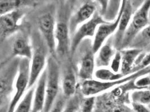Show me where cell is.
Segmentation results:
<instances>
[{"label":"cell","mask_w":150,"mask_h":112,"mask_svg":"<svg viewBox=\"0 0 150 112\" xmlns=\"http://www.w3.org/2000/svg\"><path fill=\"white\" fill-rule=\"evenodd\" d=\"M20 60V58L15 57L9 63L1 67L0 76L1 111L4 109L6 112H8L10 104V103H8V96L13 90Z\"/></svg>","instance_id":"cell-1"},{"label":"cell","mask_w":150,"mask_h":112,"mask_svg":"<svg viewBox=\"0 0 150 112\" xmlns=\"http://www.w3.org/2000/svg\"><path fill=\"white\" fill-rule=\"evenodd\" d=\"M142 76V72L138 71L135 73L127 75L123 78L115 81H103L92 78L82 81L81 85V91L84 97H95L110 89L115 88L117 86L125 84L131 80H136Z\"/></svg>","instance_id":"cell-2"},{"label":"cell","mask_w":150,"mask_h":112,"mask_svg":"<svg viewBox=\"0 0 150 112\" xmlns=\"http://www.w3.org/2000/svg\"><path fill=\"white\" fill-rule=\"evenodd\" d=\"M150 0H146L134 13L123 38L122 49L129 47L137 34L150 22Z\"/></svg>","instance_id":"cell-3"},{"label":"cell","mask_w":150,"mask_h":112,"mask_svg":"<svg viewBox=\"0 0 150 112\" xmlns=\"http://www.w3.org/2000/svg\"><path fill=\"white\" fill-rule=\"evenodd\" d=\"M46 96L43 112H49L59 96L60 84V70L55 59L48 58L46 66Z\"/></svg>","instance_id":"cell-4"},{"label":"cell","mask_w":150,"mask_h":112,"mask_svg":"<svg viewBox=\"0 0 150 112\" xmlns=\"http://www.w3.org/2000/svg\"><path fill=\"white\" fill-rule=\"evenodd\" d=\"M30 60L21 58L18 75L14 84V94L10 100L8 112H14L18 103L29 89Z\"/></svg>","instance_id":"cell-5"},{"label":"cell","mask_w":150,"mask_h":112,"mask_svg":"<svg viewBox=\"0 0 150 112\" xmlns=\"http://www.w3.org/2000/svg\"><path fill=\"white\" fill-rule=\"evenodd\" d=\"M106 22L108 21L105 20L100 13L98 14L96 12L92 19L78 28L71 39L70 55L73 56L75 54V51L84 39L93 38L98 27Z\"/></svg>","instance_id":"cell-6"},{"label":"cell","mask_w":150,"mask_h":112,"mask_svg":"<svg viewBox=\"0 0 150 112\" xmlns=\"http://www.w3.org/2000/svg\"><path fill=\"white\" fill-rule=\"evenodd\" d=\"M127 1V0H122L119 14L114 21H108L102 24L97 28L95 35L93 38L91 47L95 54L109 39L110 36L116 32Z\"/></svg>","instance_id":"cell-7"},{"label":"cell","mask_w":150,"mask_h":112,"mask_svg":"<svg viewBox=\"0 0 150 112\" xmlns=\"http://www.w3.org/2000/svg\"><path fill=\"white\" fill-rule=\"evenodd\" d=\"M56 24L55 18L50 13L41 16L38 20V27L44 39L50 53L55 55L56 53L55 31Z\"/></svg>","instance_id":"cell-8"},{"label":"cell","mask_w":150,"mask_h":112,"mask_svg":"<svg viewBox=\"0 0 150 112\" xmlns=\"http://www.w3.org/2000/svg\"><path fill=\"white\" fill-rule=\"evenodd\" d=\"M25 15L23 8L18 9L0 17V39L2 42L15 33L21 26V20Z\"/></svg>","instance_id":"cell-9"},{"label":"cell","mask_w":150,"mask_h":112,"mask_svg":"<svg viewBox=\"0 0 150 112\" xmlns=\"http://www.w3.org/2000/svg\"><path fill=\"white\" fill-rule=\"evenodd\" d=\"M33 47V56L30 60V77L29 89L34 86L37 83L42 74L45 70L47 60L46 53L39 44H35Z\"/></svg>","instance_id":"cell-10"},{"label":"cell","mask_w":150,"mask_h":112,"mask_svg":"<svg viewBox=\"0 0 150 112\" xmlns=\"http://www.w3.org/2000/svg\"><path fill=\"white\" fill-rule=\"evenodd\" d=\"M96 7L93 4L87 2L83 4L69 19L68 26L70 34H73L81 25L92 19L96 13Z\"/></svg>","instance_id":"cell-11"},{"label":"cell","mask_w":150,"mask_h":112,"mask_svg":"<svg viewBox=\"0 0 150 112\" xmlns=\"http://www.w3.org/2000/svg\"><path fill=\"white\" fill-rule=\"evenodd\" d=\"M134 13L130 0H127L123 10L119 25L117 29L114 38L113 39V44L117 50H121L123 38L127 29L129 25L130 22L132 18V15Z\"/></svg>","instance_id":"cell-12"},{"label":"cell","mask_w":150,"mask_h":112,"mask_svg":"<svg viewBox=\"0 0 150 112\" xmlns=\"http://www.w3.org/2000/svg\"><path fill=\"white\" fill-rule=\"evenodd\" d=\"M70 30L68 24L64 22H59L56 24L55 31L56 53L61 56H65L70 53Z\"/></svg>","instance_id":"cell-13"},{"label":"cell","mask_w":150,"mask_h":112,"mask_svg":"<svg viewBox=\"0 0 150 112\" xmlns=\"http://www.w3.org/2000/svg\"><path fill=\"white\" fill-rule=\"evenodd\" d=\"M96 66L95 54L91 48L86 52L81 60L78 69L79 78L82 81L94 78Z\"/></svg>","instance_id":"cell-14"},{"label":"cell","mask_w":150,"mask_h":112,"mask_svg":"<svg viewBox=\"0 0 150 112\" xmlns=\"http://www.w3.org/2000/svg\"><path fill=\"white\" fill-rule=\"evenodd\" d=\"M46 69L42 74L35 86L32 112L43 111L46 96Z\"/></svg>","instance_id":"cell-15"},{"label":"cell","mask_w":150,"mask_h":112,"mask_svg":"<svg viewBox=\"0 0 150 112\" xmlns=\"http://www.w3.org/2000/svg\"><path fill=\"white\" fill-rule=\"evenodd\" d=\"M113 39H109L95 54L96 66L98 68L108 67L116 53Z\"/></svg>","instance_id":"cell-16"},{"label":"cell","mask_w":150,"mask_h":112,"mask_svg":"<svg viewBox=\"0 0 150 112\" xmlns=\"http://www.w3.org/2000/svg\"><path fill=\"white\" fill-rule=\"evenodd\" d=\"M33 53V47L26 37L19 36L14 41L12 45L13 58H26L30 60Z\"/></svg>","instance_id":"cell-17"},{"label":"cell","mask_w":150,"mask_h":112,"mask_svg":"<svg viewBox=\"0 0 150 112\" xmlns=\"http://www.w3.org/2000/svg\"><path fill=\"white\" fill-rule=\"evenodd\" d=\"M122 53V66L120 72L124 75H130L137 58L142 52V49L129 48L120 50Z\"/></svg>","instance_id":"cell-18"},{"label":"cell","mask_w":150,"mask_h":112,"mask_svg":"<svg viewBox=\"0 0 150 112\" xmlns=\"http://www.w3.org/2000/svg\"><path fill=\"white\" fill-rule=\"evenodd\" d=\"M62 94L67 98H71L76 94L77 81L73 70L69 69L65 75L62 84Z\"/></svg>","instance_id":"cell-19"},{"label":"cell","mask_w":150,"mask_h":112,"mask_svg":"<svg viewBox=\"0 0 150 112\" xmlns=\"http://www.w3.org/2000/svg\"><path fill=\"white\" fill-rule=\"evenodd\" d=\"M32 3V0H0V14H7Z\"/></svg>","instance_id":"cell-20"},{"label":"cell","mask_w":150,"mask_h":112,"mask_svg":"<svg viewBox=\"0 0 150 112\" xmlns=\"http://www.w3.org/2000/svg\"><path fill=\"white\" fill-rule=\"evenodd\" d=\"M150 46V25L142 30L129 46L130 48L144 50Z\"/></svg>","instance_id":"cell-21"},{"label":"cell","mask_w":150,"mask_h":112,"mask_svg":"<svg viewBox=\"0 0 150 112\" xmlns=\"http://www.w3.org/2000/svg\"><path fill=\"white\" fill-rule=\"evenodd\" d=\"M126 76L123 74L115 73L109 68L100 67L96 70L94 78L103 81H115L123 78Z\"/></svg>","instance_id":"cell-22"},{"label":"cell","mask_w":150,"mask_h":112,"mask_svg":"<svg viewBox=\"0 0 150 112\" xmlns=\"http://www.w3.org/2000/svg\"><path fill=\"white\" fill-rule=\"evenodd\" d=\"M35 86L28 91L16 106L14 112H32L33 103Z\"/></svg>","instance_id":"cell-23"},{"label":"cell","mask_w":150,"mask_h":112,"mask_svg":"<svg viewBox=\"0 0 150 112\" xmlns=\"http://www.w3.org/2000/svg\"><path fill=\"white\" fill-rule=\"evenodd\" d=\"M122 0H109V5L103 18L107 21H114L119 14Z\"/></svg>","instance_id":"cell-24"},{"label":"cell","mask_w":150,"mask_h":112,"mask_svg":"<svg viewBox=\"0 0 150 112\" xmlns=\"http://www.w3.org/2000/svg\"><path fill=\"white\" fill-rule=\"evenodd\" d=\"M131 98L134 103L142 104H149L150 103V90L139 89L133 92Z\"/></svg>","instance_id":"cell-25"},{"label":"cell","mask_w":150,"mask_h":112,"mask_svg":"<svg viewBox=\"0 0 150 112\" xmlns=\"http://www.w3.org/2000/svg\"><path fill=\"white\" fill-rule=\"evenodd\" d=\"M81 99L78 94L69 98L62 112H78L80 110Z\"/></svg>","instance_id":"cell-26"},{"label":"cell","mask_w":150,"mask_h":112,"mask_svg":"<svg viewBox=\"0 0 150 112\" xmlns=\"http://www.w3.org/2000/svg\"><path fill=\"white\" fill-rule=\"evenodd\" d=\"M95 97H84L81 102V112H93L95 104Z\"/></svg>","instance_id":"cell-27"},{"label":"cell","mask_w":150,"mask_h":112,"mask_svg":"<svg viewBox=\"0 0 150 112\" xmlns=\"http://www.w3.org/2000/svg\"><path fill=\"white\" fill-rule=\"evenodd\" d=\"M122 66V53L121 51L117 50L110 63L109 69L115 73H120Z\"/></svg>","instance_id":"cell-28"},{"label":"cell","mask_w":150,"mask_h":112,"mask_svg":"<svg viewBox=\"0 0 150 112\" xmlns=\"http://www.w3.org/2000/svg\"><path fill=\"white\" fill-rule=\"evenodd\" d=\"M68 99L66 98L63 94L62 95H59L55 102V104L49 112H63Z\"/></svg>","instance_id":"cell-29"},{"label":"cell","mask_w":150,"mask_h":112,"mask_svg":"<svg viewBox=\"0 0 150 112\" xmlns=\"http://www.w3.org/2000/svg\"><path fill=\"white\" fill-rule=\"evenodd\" d=\"M134 84L139 89L149 88L150 86V77L149 76L142 78H138L135 80Z\"/></svg>","instance_id":"cell-30"},{"label":"cell","mask_w":150,"mask_h":112,"mask_svg":"<svg viewBox=\"0 0 150 112\" xmlns=\"http://www.w3.org/2000/svg\"><path fill=\"white\" fill-rule=\"evenodd\" d=\"M96 1L98 3V5L100 7V13L103 17L105 14H106L108 6L109 5V0H96Z\"/></svg>","instance_id":"cell-31"},{"label":"cell","mask_w":150,"mask_h":112,"mask_svg":"<svg viewBox=\"0 0 150 112\" xmlns=\"http://www.w3.org/2000/svg\"><path fill=\"white\" fill-rule=\"evenodd\" d=\"M132 106L134 112H150V111L142 104L133 102Z\"/></svg>","instance_id":"cell-32"},{"label":"cell","mask_w":150,"mask_h":112,"mask_svg":"<svg viewBox=\"0 0 150 112\" xmlns=\"http://www.w3.org/2000/svg\"><path fill=\"white\" fill-rule=\"evenodd\" d=\"M146 1V0H130V2L134 13L139 8L141 7V6L143 5Z\"/></svg>","instance_id":"cell-33"},{"label":"cell","mask_w":150,"mask_h":112,"mask_svg":"<svg viewBox=\"0 0 150 112\" xmlns=\"http://www.w3.org/2000/svg\"><path fill=\"white\" fill-rule=\"evenodd\" d=\"M76 0H68L69 5L70 8H73L75 4Z\"/></svg>","instance_id":"cell-34"},{"label":"cell","mask_w":150,"mask_h":112,"mask_svg":"<svg viewBox=\"0 0 150 112\" xmlns=\"http://www.w3.org/2000/svg\"><path fill=\"white\" fill-rule=\"evenodd\" d=\"M146 51V52H150V46H149L147 48H146V49H144V51Z\"/></svg>","instance_id":"cell-35"},{"label":"cell","mask_w":150,"mask_h":112,"mask_svg":"<svg viewBox=\"0 0 150 112\" xmlns=\"http://www.w3.org/2000/svg\"><path fill=\"white\" fill-rule=\"evenodd\" d=\"M149 20H150V13H149Z\"/></svg>","instance_id":"cell-36"},{"label":"cell","mask_w":150,"mask_h":112,"mask_svg":"<svg viewBox=\"0 0 150 112\" xmlns=\"http://www.w3.org/2000/svg\"><path fill=\"white\" fill-rule=\"evenodd\" d=\"M149 89L150 90V86H149Z\"/></svg>","instance_id":"cell-37"},{"label":"cell","mask_w":150,"mask_h":112,"mask_svg":"<svg viewBox=\"0 0 150 112\" xmlns=\"http://www.w3.org/2000/svg\"><path fill=\"white\" fill-rule=\"evenodd\" d=\"M78 112H81V111H80V110H79V111H78Z\"/></svg>","instance_id":"cell-38"},{"label":"cell","mask_w":150,"mask_h":112,"mask_svg":"<svg viewBox=\"0 0 150 112\" xmlns=\"http://www.w3.org/2000/svg\"><path fill=\"white\" fill-rule=\"evenodd\" d=\"M43 112V111H41V112Z\"/></svg>","instance_id":"cell-39"},{"label":"cell","mask_w":150,"mask_h":112,"mask_svg":"<svg viewBox=\"0 0 150 112\" xmlns=\"http://www.w3.org/2000/svg\"><path fill=\"white\" fill-rule=\"evenodd\" d=\"M149 76H150V75H149Z\"/></svg>","instance_id":"cell-40"}]
</instances>
